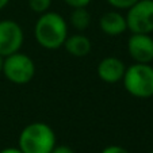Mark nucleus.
Returning <instances> with one entry per match:
<instances>
[{"mask_svg": "<svg viewBox=\"0 0 153 153\" xmlns=\"http://www.w3.org/2000/svg\"><path fill=\"white\" fill-rule=\"evenodd\" d=\"M18 142L23 153H50L56 146V134L49 125L34 122L22 130Z\"/></svg>", "mask_w": 153, "mask_h": 153, "instance_id": "2", "label": "nucleus"}, {"mask_svg": "<svg viewBox=\"0 0 153 153\" xmlns=\"http://www.w3.org/2000/svg\"><path fill=\"white\" fill-rule=\"evenodd\" d=\"M127 29L133 34H149L153 31V0H138L127 10Z\"/></svg>", "mask_w": 153, "mask_h": 153, "instance_id": "5", "label": "nucleus"}, {"mask_svg": "<svg viewBox=\"0 0 153 153\" xmlns=\"http://www.w3.org/2000/svg\"><path fill=\"white\" fill-rule=\"evenodd\" d=\"M126 67L122 60L117 57H106L99 62L98 75L103 81L108 84L118 83L123 79Z\"/></svg>", "mask_w": 153, "mask_h": 153, "instance_id": "8", "label": "nucleus"}, {"mask_svg": "<svg viewBox=\"0 0 153 153\" xmlns=\"http://www.w3.org/2000/svg\"><path fill=\"white\" fill-rule=\"evenodd\" d=\"M91 22V16L88 14V11L85 10V7H81V8H73L72 14H71V23L75 29L80 30H85L87 27L90 26Z\"/></svg>", "mask_w": 153, "mask_h": 153, "instance_id": "11", "label": "nucleus"}, {"mask_svg": "<svg viewBox=\"0 0 153 153\" xmlns=\"http://www.w3.org/2000/svg\"><path fill=\"white\" fill-rule=\"evenodd\" d=\"M3 64H4V57L0 54V72H3Z\"/></svg>", "mask_w": 153, "mask_h": 153, "instance_id": "19", "label": "nucleus"}, {"mask_svg": "<svg viewBox=\"0 0 153 153\" xmlns=\"http://www.w3.org/2000/svg\"><path fill=\"white\" fill-rule=\"evenodd\" d=\"M52 0H29V6L31 11L37 12V14H43L49 10Z\"/></svg>", "mask_w": 153, "mask_h": 153, "instance_id": "12", "label": "nucleus"}, {"mask_svg": "<svg viewBox=\"0 0 153 153\" xmlns=\"http://www.w3.org/2000/svg\"><path fill=\"white\" fill-rule=\"evenodd\" d=\"M100 153H130L127 149L122 146H118V145H110V146L104 148Z\"/></svg>", "mask_w": 153, "mask_h": 153, "instance_id": "15", "label": "nucleus"}, {"mask_svg": "<svg viewBox=\"0 0 153 153\" xmlns=\"http://www.w3.org/2000/svg\"><path fill=\"white\" fill-rule=\"evenodd\" d=\"M3 73L12 83L26 84L35 75L34 61L25 53H12L4 58Z\"/></svg>", "mask_w": 153, "mask_h": 153, "instance_id": "4", "label": "nucleus"}, {"mask_svg": "<svg viewBox=\"0 0 153 153\" xmlns=\"http://www.w3.org/2000/svg\"><path fill=\"white\" fill-rule=\"evenodd\" d=\"M99 25H100L102 31L110 37H117L127 30L126 18L117 11H110L103 14L99 20Z\"/></svg>", "mask_w": 153, "mask_h": 153, "instance_id": "9", "label": "nucleus"}, {"mask_svg": "<svg viewBox=\"0 0 153 153\" xmlns=\"http://www.w3.org/2000/svg\"><path fill=\"white\" fill-rule=\"evenodd\" d=\"M72 8H81V7H87L91 3V0H64Z\"/></svg>", "mask_w": 153, "mask_h": 153, "instance_id": "14", "label": "nucleus"}, {"mask_svg": "<svg viewBox=\"0 0 153 153\" xmlns=\"http://www.w3.org/2000/svg\"><path fill=\"white\" fill-rule=\"evenodd\" d=\"M122 80L126 91L134 98L148 99L153 96V67L150 64H133L126 68Z\"/></svg>", "mask_w": 153, "mask_h": 153, "instance_id": "3", "label": "nucleus"}, {"mask_svg": "<svg viewBox=\"0 0 153 153\" xmlns=\"http://www.w3.org/2000/svg\"><path fill=\"white\" fill-rule=\"evenodd\" d=\"M35 39L42 48L54 50L64 46L68 37L67 22L57 12H43L34 27Z\"/></svg>", "mask_w": 153, "mask_h": 153, "instance_id": "1", "label": "nucleus"}, {"mask_svg": "<svg viewBox=\"0 0 153 153\" xmlns=\"http://www.w3.org/2000/svg\"><path fill=\"white\" fill-rule=\"evenodd\" d=\"M138 0H107V3L110 6L115 7V8L119 10H129L131 6L137 3Z\"/></svg>", "mask_w": 153, "mask_h": 153, "instance_id": "13", "label": "nucleus"}, {"mask_svg": "<svg viewBox=\"0 0 153 153\" xmlns=\"http://www.w3.org/2000/svg\"><path fill=\"white\" fill-rule=\"evenodd\" d=\"M150 153H153V150H152V152H150Z\"/></svg>", "mask_w": 153, "mask_h": 153, "instance_id": "20", "label": "nucleus"}, {"mask_svg": "<svg viewBox=\"0 0 153 153\" xmlns=\"http://www.w3.org/2000/svg\"><path fill=\"white\" fill-rule=\"evenodd\" d=\"M64 46L73 57H84L91 52V41L83 34H75L67 37Z\"/></svg>", "mask_w": 153, "mask_h": 153, "instance_id": "10", "label": "nucleus"}, {"mask_svg": "<svg viewBox=\"0 0 153 153\" xmlns=\"http://www.w3.org/2000/svg\"><path fill=\"white\" fill-rule=\"evenodd\" d=\"M23 31L14 20H0V54L3 57L16 53L23 43Z\"/></svg>", "mask_w": 153, "mask_h": 153, "instance_id": "6", "label": "nucleus"}, {"mask_svg": "<svg viewBox=\"0 0 153 153\" xmlns=\"http://www.w3.org/2000/svg\"><path fill=\"white\" fill-rule=\"evenodd\" d=\"M50 153H75L72 148L67 146V145H58V146H54L53 150Z\"/></svg>", "mask_w": 153, "mask_h": 153, "instance_id": "16", "label": "nucleus"}, {"mask_svg": "<svg viewBox=\"0 0 153 153\" xmlns=\"http://www.w3.org/2000/svg\"><path fill=\"white\" fill-rule=\"evenodd\" d=\"M0 153H23L19 148H6V149L0 150Z\"/></svg>", "mask_w": 153, "mask_h": 153, "instance_id": "17", "label": "nucleus"}, {"mask_svg": "<svg viewBox=\"0 0 153 153\" xmlns=\"http://www.w3.org/2000/svg\"><path fill=\"white\" fill-rule=\"evenodd\" d=\"M127 52L136 62L150 64L153 61V38L149 34H133L127 41Z\"/></svg>", "mask_w": 153, "mask_h": 153, "instance_id": "7", "label": "nucleus"}, {"mask_svg": "<svg viewBox=\"0 0 153 153\" xmlns=\"http://www.w3.org/2000/svg\"><path fill=\"white\" fill-rule=\"evenodd\" d=\"M8 1H10V0H0V10L4 8V7L8 4Z\"/></svg>", "mask_w": 153, "mask_h": 153, "instance_id": "18", "label": "nucleus"}]
</instances>
